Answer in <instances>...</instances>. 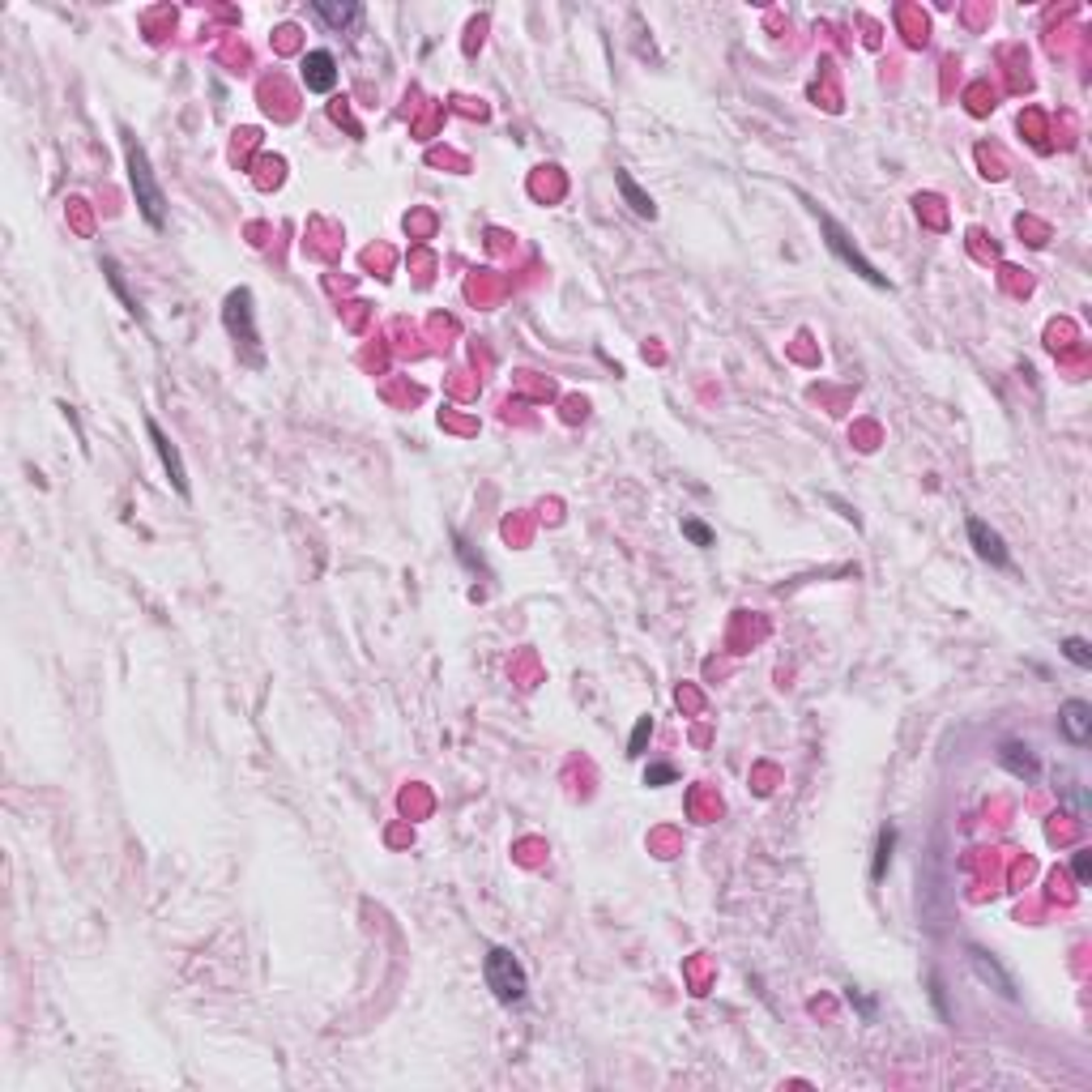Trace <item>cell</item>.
<instances>
[{
	"instance_id": "obj_1",
	"label": "cell",
	"mask_w": 1092,
	"mask_h": 1092,
	"mask_svg": "<svg viewBox=\"0 0 1092 1092\" xmlns=\"http://www.w3.org/2000/svg\"><path fill=\"white\" fill-rule=\"evenodd\" d=\"M120 137H124L128 184H133V197H137V206H142V218H145L154 231H163V222H167V201H163V188H158V179H154V167H149L145 145L137 142L133 133H120Z\"/></svg>"
},
{
	"instance_id": "obj_2",
	"label": "cell",
	"mask_w": 1092,
	"mask_h": 1092,
	"mask_svg": "<svg viewBox=\"0 0 1092 1092\" xmlns=\"http://www.w3.org/2000/svg\"><path fill=\"white\" fill-rule=\"evenodd\" d=\"M483 978H487V990L496 994L504 1008H521L530 994V978L521 969V960L512 956L508 947H491L483 956Z\"/></svg>"
},
{
	"instance_id": "obj_3",
	"label": "cell",
	"mask_w": 1092,
	"mask_h": 1092,
	"mask_svg": "<svg viewBox=\"0 0 1092 1092\" xmlns=\"http://www.w3.org/2000/svg\"><path fill=\"white\" fill-rule=\"evenodd\" d=\"M222 325H227V334L235 337V346L243 350V359L252 363V368H261V334H256V307H252V291L248 286H235V291L227 295V304H222Z\"/></svg>"
},
{
	"instance_id": "obj_4",
	"label": "cell",
	"mask_w": 1092,
	"mask_h": 1092,
	"mask_svg": "<svg viewBox=\"0 0 1092 1092\" xmlns=\"http://www.w3.org/2000/svg\"><path fill=\"white\" fill-rule=\"evenodd\" d=\"M807 206H811V201H807ZM811 213H816V222H819V231H823V235H828V248H832V256H837V261H841V265H850V270H853V273H858V277H862V282H871V286H880V291H892V282H887V277H883V273H880V270H875V265H871V261H866V256L858 252V243H853V240H850V231H845V227H841V222H837V218H832V213H828V209H819V206H811Z\"/></svg>"
},
{
	"instance_id": "obj_5",
	"label": "cell",
	"mask_w": 1092,
	"mask_h": 1092,
	"mask_svg": "<svg viewBox=\"0 0 1092 1092\" xmlns=\"http://www.w3.org/2000/svg\"><path fill=\"white\" fill-rule=\"evenodd\" d=\"M145 432H149V440H154V453H158V462H163V469H167L171 487H176L179 496L188 499V469H184V457H179V448L171 444V435H167L154 419H145Z\"/></svg>"
},
{
	"instance_id": "obj_6",
	"label": "cell",
	"mask_w": 1092,
	"mask_h": 1092,
	"mask_svg": "<svg viewBox=\"0 0 1092 1092\" xmlns=\"http://www.w3.org/2000/svg\"><path fill=\"white\" fill-rule=\"evenodd\" d=\"M299 78H304V85L312 94H329L337 85V60L334 51H307L304 60H299Z\"/></svg>"
},
{
	"instance_id": "obj_7",
	"label": "cell",
	"mask_w": 1092,
	"mask_h": 1092,
	"mask_svg": "<svg viewBox=\"0 0 1092 1092\" xmlns=\"http://www.w3.org/2000/svg\"><path fill=\"white\" fill-rule=\"evenodd\" d=\"M969 965H973V973H978L981 981H986V986H994V990H999L1003 999H1020V990H1015L1012 973H1003V965H999V960L990 956V951H981V947H969Z\"/></svg>"
},
{
	"instance_id": "obj_8",
	"label": "cell",
	"mask_w": 1092,
	"mask_h": 1092,
	"mask_svg": "<svg viewBox=\"0 0 1092 1092\" xmlns=\"http://www.w3.org/2000/svg\"><path fill=\"white\" fill-rule=\"evenodd\" d=\"M969 542H973V551H978L990 567H1008V563H1012V560H1008V546H1003V533L990 530L986 521H978V517L969 521Z\"/></svg>"
},
{
	"instance_id": "obj_9",
	"label": "cell",
	"mask_w": 1092,
	"mask_h": 1092,
	"mask_svg": "<svg viewBox=\"0 0 1092 1092\" xmlns=\"http://www.w3.org/2000/svg\"><path fill=\"white\" fill-rule=\"evenodd\" d=\"M1058 730H1063L1067 743H1088L1092 734V704L1088 700H1067L1063 709H1058Z\"/></svg>"
},
{
	"instance_id": "obj_10",
	"label": "cell",
	"mask_w": 1092,
	"mask_h": 1092,
	"mask_svg": "<svg viewBox=\"0 0 1092 1092\" xmlns=\"http://www.w3.org/2000/svg\"><path fill=\"white\" fill-rule=\"evenodd\" d=\"M999 764L1008 768L1012 777L1029 781V786H1033L1037 777H1042V764H1037V755H1033L1024 743H1003V747H999Z\"/></svg>"
},
{
	"instance_id": "obj_11",
	"label": "cell",
	"mask_w": 1092,
	"mask_h": 1092,
	"mask_svg": "<svg viewBox=\"0 0 1092 1092\" xmlns=\"http://www.w3.org/2000/svg\"><path fill=\"white\" fill-rule=\"evenodd\" d=\"M615 188H619V197L627 201V209L636 213V218H649V222L658 218V206H653V197H649V192L636 184V179L627 176V171H615Z\"/></svg>"
},
{
	"instance_id": "obj_12",
	"label": "cell",
	"mask_w": 1092,
	"mask_h": 1092,
	"mask_svg": "<svg viewBox=\"0 0 1092 1092\" xmlns=\"http://www.w3.org/2000/svg\"><path fill=\"white\" fill-rule=\"evenodd\" d=\"M312 14H316L320 21H329L334 30H350V26H359V21H363V5H355V0H346V5H334V0H316Z\"/></svg>"
},
{
	"instance_id": "obj_13",
	"label": "cell",
	"mask_w": 1092,
	"mask_h": 1092,
	"mask_svg": "<svg viewBox=\"0 0 1092 1092\" xmlns=\"http://www.w3.org/2000/svg\"><path fill=\"white\" fill-rule=\"evenodd\" d=\"M103 273H107V282H112V291H115V295H120V304H124V312H128V316H137V320H142V316H145V312H142V304H137V299H133V291H128V286H124V273H120V265H115V261H112V256H103Z\"/></svg>"
},
{
	"instance_id": "obj_14",
	"label": "cell",
	"mask_w": 1092,
	"mask_h": 1092,
	"mask_svg": "<svg viewBox=\"0 0 1092 1092\" xmlns=\"http://www.w3.org/2000/svg\"><path fill=\"white\" fill-rule=\"evenodd\" d=\"M892 850H896V832H892V828H883V832H880V850H875V866H871L875 880H883L887 862H892Z\"/></svg>"
},
{
	"instance_id": "obj_15",
	"label": "cell",
	"mask_w": 1092,
	"mask_h": 1092,
	"mask_svg": "<svg viewBox=\"0 0 1092 1092\" xmlns=\"http://www.w3.org/2000/svg\"><path fill=\"white\" fill-rule=\"evenodd\" d=\"M1063 658H1067V661H1076L1079 670H1088V666H1092V649H1088V640L1067 636V640H1063Z\"/></svg>"
},
{
	"instance_id": "obj_16",
	"label": "cell",
	"mask_w": 1092,
	"mask_h": 1092,
	"mask_svg": "<svg viewBox=\"0 0 1092 1092\" xmlns=\"http://www.w3.org/2000/svg\"><path fill=\"white\" fill-rule=\"evenodd\" d=\"M649 738H653V717H640V722H636V730H631L627 755H631V759H640V755H645V743H649Z\"/></svg>"
},
{
	"instance_id": "obj_17",
	"label": "cell",
	"mask_w": 1092,
	"mask_h": 1092,
	"mask_svg": "<svg viewBox=\"0 0 1092 1092\" xmlns=\"http://www.w3.org/2000/svg\"><path fill=\"white\" fill-rule=\"evenodd\" d=\"M683 538H691L695 546H713V530L704 526V521H683Z\"/></svg>"
},
{
	"instance_id": "obj_18",
	"label": "cell",
	"mask_w": 1092,
	"mask_h": 1092,
	"mask_svg": "<svg viewBox=\"0 0 1092 1092\" xmlns=\"http://www.w3.org/2000/svg\"><path fill=\"white\" fill-rule=\"evenodd\" d=\"M674 777H679V773H674L670 764H649L645 768V786H670Z\"/></svg>"
},
{
	"instance_id": "obj_19",
	"label": "cell",
	"mask_w": 1092,
	"mask_h": 1092,
	"mask_svg": "<svg viewBox=\"0 0 1092 1092\" xmlns=\"http://www.w3.org/2000/svg\"><path fill=\"white\" fill-rule=\"evenodd\" d=\"M1072 871H1076V880H1079V883H1088V875H1092V853H1088V850H1079V853H1076Z\"/></svg>"
},
{
	"instance_id": "obj_20",
	"label": "cell",
	"mask_w": 1092,
	"mask_h": 1092,
	"mask_svg": "<svg viewBox=\"0 0 1092 1092\" xmlns=\"http://www.w3.org/2000/svg\"><path fill=\"white\" fill-rule=\"evenodd\" d=\"M845 999H850V1003H853V1008H858V1012L866 1015V1020H871V1015H875V1003H871V999H862V994H858V990H853V986H850V990H845Z\"/></svg>"
}]
</instances>
